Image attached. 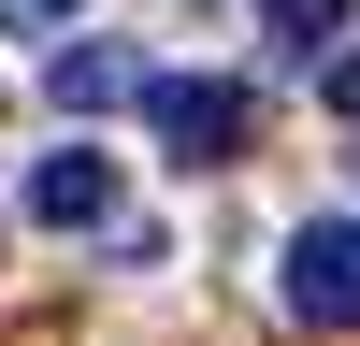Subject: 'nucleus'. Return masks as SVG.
I'll use <instances>...</instances> for the list:
<instances>
[{
  "instance_id": "obj_1",
  "label": "nucleus",
  "mask_w": 360,
  "mask_h": 346,
  "mask_svg": "<svg viewBox=\"0 0 360 346\" xmlns=\"http://www.w3.org/2000/svg\"><path fill=\"white\" fill-rule=\"evenodd\" d=\"M144 130H159V159L217 173L231 144H245V86L231 72H144Z\"/></svg>"
},
{
  "instance_id": "obj_2",
  "label": "nucleus",
  "mask_w": 360,
  "mask_h": 346,
  "mask_svg": "<svg viewBox=\"0 0 360 346\" xmlns=\"http://www.w3.org/2000/svg\"><path fill=\"white\" fill-rule=\"evenodd\" d=\"M274 288H288L303 332H360V217H303L288 260H274Z\"/></svg>"
},
{
  "instance_id": "obj_3",
  "label": "nucleus",
  "mask_w": 360,
  "mask_h": 346,
  "mask_svg": "<svg viewBox=\"0 0 360 346\" xmlns=\"http://www.w3.org/2000/svg\"><path fill=\"white\" fill-rule=\"evenodd\" d=\"M115 202H130V173H115L101 144H58V159H29V231H115Z\"/></svg>"
},
{
  "instance_id": "obj_4",
  "label": "nucleus",
  "mask_w": 360,
  "mask_h": 346,
  "mask_svg": "<svg viewBox=\"0 0 360 346\" xmlns=\"http://www.w3.org/2000/svg\"><path fill=\"white\" fill-rule=\"evenodd\" d=\"M44 101L58 115H115V101H144V58L130 44H58L44 58Z\"/></svg>"
},
{
  "instance_id": "obj_5",
  "label": "nucleus",
  "mask_w": 360,
  "mask_h": 346,
  "mask_svg": "<svg viewBox=\"0 0 360 346\" xmlns=\"http://www.w3.org/2000/svg\"><path fill=\"white\" fill-rule=\"evenodd\" d=\"M346 15H360V0H259V44H274V58H332Z\"/></svg>"
},
{
  "instance_id": "obj_6",
  "label": "nucleus",
  "mask_w": 360,
  "mask_h": 346,
  "mask_svg": "<svg viewBox=\"0 0 360 346\" xmlns=\"http://www.w3.org/2000/svg\"><path fill=\"white\" fill-rule=\"evenodd\" d=\"M86 0H0V29H72Z\"/></svg>"
},
{
  "instance_id": "obj_7",
  "label": "nucleus",
  "mask_w": 360,
  "mask_h": 346,
  "mask_svg": "<svg viewBox=\"0 0 360 346\" xmlns=\"http://www.w3.org/2000/svg\"><path fill=\"white\" fill-rule=\"evenodd\" d=\"M332 115H346V130H360V58H332Z\"/></svg>"
}]
</instances>
